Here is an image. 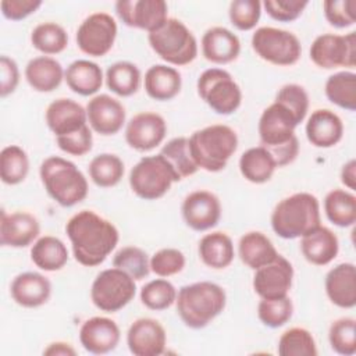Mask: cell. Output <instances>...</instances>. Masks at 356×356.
<instances>
[{
  "instance_id": "obj_1",
  "label": "cell",
  "mask_w": 356,
  "mask_h": 356,
  "mask_svg": "<svg viewBox=\"0 0 356 356\" xmlns=\"http://www.w3.org/2000/svg\"><path fill=\"white\" fill-rule=\"evenodd\" d=\"M75 260L85 267L102 264L118 243L115 225L92 210L74 214L65 225Z\"/></svg>"
},
{
  "instance_id": "obj_2",
  "label": "cell",
  "mask_w": 356,
  "mask_h": 356,
  "mask_svg": "<svg viewBox=\"0 0 356 356\" xmlns=\"http://www.w3.org/2000/svg\"><path fill=\"white\" fill-rule=\"evenodd\" d=\"M298 121L281 103L266 107L259 120V136L263 146L275 160L277 167L291 164L299 153V142L295 135Z\"/></svg>"
},
{
  "instance_id": "obj_3",
  "label": "cell",
  "mask_w": 356,
  "mask_h": 356,
  "mask_svg": "<svg viewBox=\"0 0 356 356\" xmlns=\"http://www.w3.org/2000/svg\"><path fill=\"white\" fill-rule=\"evenodd\" d=\"M175 303L182 323L189 328L200 330L224 310L227 295L218 284L200 281L179 288Z\"/></svg>"
},
{
  "instance_id": "obj_4",
  "label": "cell",
  "mask_w": 356,
  "mask_h": 356,
  "mask_svg": "<svg viewBox=\"0 0 356 356\" xmlns=\"http://www.w3.org/2000/svg\"><path fill=\"white\" fill-rule=\"evenodd\" d=\"M320 224L318 199L307 192L284 197L271 213V228L284 239L300 238Z\"/></svg>"
},
{
  "instance_id": "obj_5",
  "label": "cell",
  "mask_w": 356,
  "mask_h": 356,
  "mask_svg": "<svg viewBox=\"0 0 356 356\" xmlns=\"http://www.w3.org/2000/svg\"><path fill=\"white\" fill-rule=\"evenodd\" d=\"M39 175L47 195L63 207H72L88 196V179L72 161L64 157L44 159Z\"/></svg>"
},
{
  "instance_id": "obj_6",
  "label": "cell",
  "mask_w": 356,
  "mask_h": 356,
  "mask_svg": "<svg viewBox=\"0 0 356 356\" xmlns=\"http://www.w3.org/2000/svg\"><path fill=\"white\" fill-rule=\"evenodd\" d=\"M236 132L224 124H214L195 131L189 136V149L196 165L209 172H218L227 167L236 152Z\"/></svg>"
},
{
  "instance_id": "obj_7",
  "label": "cell",
  "mask_w": 356,
  "mask_h": 356,
  "mask_svg": "<svg viewBox=\"0 0 356 356\" xmlns=\"http://www.w3.org/2000/svg\"><path fill=\"white\" fill-rule=\"evenodd\" d=\"M153 51L171 65H186L197 56V42L189 28L177 18H168L147 35Z\"/></svg>"
},
{
  "instance_id": "obj_8",
  "label": "cell",
  "mask_w": 356,
  "mask_h": 356,
  "mask_svg": "<svg viewBox=\"0 0 356 356\" xmlns=\"http://www.w3.org/2000/svg\"><path fill=\"white\" fill-rule=\"evenodd\" d=\"M177 181L178 178L174 170L160 153L142 157L129 172L132 192L145 200L163 197Z\"/></svg>"
},
{
  "instance_id": "obj_9",
  "label": "cell",
  "mask_w": 356,
  "mask_h": 356,
  "mask_svg": "<svg viewBox=\"0 0 356 356\" xmlns=\"http://www.w3.org/2000/svg\"><path fill=\"white\" fill-rule=\"evenodd\" d=\"M200 99L217 114L229 115L242 103V90L232 75L222 68L203 71L196 83Z\"/></svg>"
},
{
  "instance_id": "obj_10",
  "label": "cell",
  "mask_w": 356,
  "mask_h": 356,
  "mask_svg": "<svg viewBox=\"0 0 356 356\" xmlns=\"http://www.w3.org/2000/svg\"><path fill=\"white\" fill-rule=\"evenodd\" d=\"M135 280L117 267L100 271L90 288L92 303L106 313L121 310L135 298Z\"/></svg>"
},
{
  "instance_id": "obj_11",
  "label": "cell",
  "mask_w": 356,
  "mask_h": 356,
  "mask_svg": "<svg viewBox=\"0 0 356 356\" xmlns=\"http://www.w3.org/2000/svg\"><path fill=\"white\" fill-rule=\"evenodd\" d=\"M252 47L264 61L274 65H293L302 54V44L296 35L274 26H261L252 35Z\"/></svg>"
},
{
  "instance_id": "obj_12",
  "label": "cell",
  "mask_w": 356,
  "mask_h": 356,
  "mask_svg": "<svg viewBox=\"0 0 356 356\" xmlns=\"http://www.w3.org/2000/svg\"><path fill=\"white\" fill-rule=\"evenodd\" d=\"M312 61L324 70L339 67L353 68L356 64V35L323 33L317 36L310 46Z\"/></svg>"
},
{
  "instance_id": "obj_13",
  "label": "cell",
  "mask_w": 356,
  "mask_h": 356,
  "mask_svg": "<svg viewBox=\"0 0 356 356\" xmlns=\"http://www.w3.org/2000/svg\"><path fill=\"white\" fill-rule=\"evenodd\" d=\"M115 38V19L107 13H93L81 22L75 39L82 53L92 57H103L113 49Z\"/></svg>"
},
{
  "instance_id": "obj_14",
  "label": "cell",
  "mask_w": 356,
  "mask_h": 356,
  "mask_svg": "<svg viewBox=\"0 0 356 356\" xmlns=\"http://www.w3.org/2000/svg\"><path fill=\"white\" fill-rule=\"evenodd\" d=\"M115 13L127 26L143 29L149 33L159 29L168 19V7L163 0H118Z\"/></svg>"
},
{
  "instance_id": "obj_15",
  "label": "cell",
  "mask_w": 356,
  "mask_h": 356,
  "mask_svg": "<svg viewBox=\"0 0 356 356\" xmlns=\"http://www.w3.org/2000/svg\"><path fill=\"white\" fill-rule=\"evenodd\" d=\"M293 267L288 259L278 254L271 263L254 270L253 289L261 299L288 296L292 286Z\"/></svg>"
},
{
  "instance_id": "obj_16",
  "label": "cell",
  "mask_w": 356,
  "mask_h": 356,
  "mask_svg": "<svg viewBox=\"0 0 356 356\" xmlns=\"http://www.w3.org/2000/svg\"><path fill=\"white\" fill-rule=\"evenodd\" d=\"M185 224L193 231H207L216 227L221 217L220 199L210 191H193L181 206Z\"/></svg>"
},
{
  "instance_id": "obj_17",
  "label": "cell",
  "mask_w": 356,
  "mask_h": 356,
  "mask_svg": "<svg viewBox=\"0 0 356 356\" xmlns=\"http://www.w3.org/2000/svg\"><path fill=\"white\" fill-rule=\"evenodd\" d=\"M167 134L165 120L152 111L135 114L125 128V140L138 152H149L159 146Z\"/></svg>"
},
{
  "instance_id": "obj_18",
  "label": "cell",
  "mask_w": 356,
  "mask_h": 356,
  "mask_svg": "<svg viewBox=\"0 0 356 356\" xmlns=\"http://www.w3.org/2000/svg\"><path fill=\"white\" fill-rule=\"evenodd\" d=\"M89 127L99 135L110 136L120 132L125 124V107L110 95H96L86 106Z\"/></svg>"
},
{
  "instance_id": "obj_19",
  "label": "cell",
  "mask_w": 356,
  "mask_h": 356,
  "mask_svg": "<svg viewBox=\"0 0 356 356\" xmlns=\"http://www.w3.org/2000/svg\"><path fill=\"white\" fill-rule=\"evenodd\" d=\"M165 343L164 327L150 317L135 320L127 332L128 349L135 356H159L164 353Z\"/></svg>"
},
{
  "instance_id": "obj_20",
  "label": "cell",
  "mask_w": 356,
  "mask_h": 356,
  "mask_svg": "<svg viewBox=\"0 0 356 356\" xmlns=\"http://www.w3.org/2000/svg\"><path fill=\"white\" fill-rule=\"evenodd\" d=\"M120 328L108 317H90L79 328V342L85 350L93 355H106L114 350L120 342Z\"/></svg>"
},
{
  "instance_id": "obj_21",
  "label": "cell",
  "mask_w": 356,
  "mask_h": 356,
  "mask_svg": "<svg viewBox=\"0 0 356 356\" xmlns=\"http://www.w3.org/2000/svg\"><path fill=\"white\" fill-rule=\"evenodd\" d=\"M44 120L56 138L71 135L88 125L86 108L67 97L51 102L46 108Z\"/></svg>"
},
{
  "instance_id": "obj_22",
  "label": "cell",
  "mask_w": 356,
  "mask_h": 356,
  "mask_svg": "<svg viewBox=\"0 0 356 356\" xmlns=\"http://www.w3.org/2000/svg\"><path fill=\"white\" fill-rule=\"evenodd\" d=\"M40 225L38 218L28 211H1L0 243L10 248H25L38 239Z\"/></svg>"
},
{
  "instance_id": "obj_23",
  "label": "cell",
  "mask_w": 356,
  "mask_h": 356,
  "mask_svg": "<svg viewBox=\"0 0 356 356\" xmlns=\"http://www.w3.org/2000/svg\"><path fill=\"white\" fill-rule=\"evenodd\" d=\"M10 293L13 300L22 307H39L49 300L51 282L40 273H21L13 280Z\"/></svg>"
},
{
  "instance_id": "obj_24",
  "label": "cell",
  "mask_w": 356,
  "mask_h": 356,
  "mask_svg": "<svg viewBox=\"0 0 356 356\" xmlns=\"http://www.w3.org/2000/svg\"><path fill=\"white\" fill-rule=\"evenodd\" d=\"M328 299L338 307L352 309L356 305V267L353 263H341L332 267L324 281Z\"/></svg>"
},
{
  "instance_id": "obj_25",
  "label": "cell",
  "mask_w": 356,
  "mask_h": 356,
  "mask_svg": "<svg viewBox=\"0 0 356 356\" xmlns=\"http://www.w3.org/2000/svg\"><path fill=\"white\" fill-rule=\"evenodd\" d=\"M307 140L321 149L335 146L343 135V124L339 115L328 108H318L312 113L306 122Z\"/></svg>"
},
{
  "instance_id": "obj_26",
  "label": "cell",
  "mask_w": 356,
  "mask_h": 356,
  "mask_svg": "<svg viewBox=\"0 0 356 356\" xmlns=\"http://www.w3.org/2000/svg\"><path fill=\"white\" fill-rule=\"evenodd\" d=\"M241 53V40L224 26L207 29L202 38V54L214 64H228L238 58Z\"/></svg>"
},
{
  "instance_id": "obj_27",
  "label": "cell",
  "mask_w": 356,
  "mask_h": 356,
  "mask_svg": "<svg viewBox=\"0 0 356 356\" xmlns=\"http://www.w3.org/2000/svg\"><path fill=\"white\" fill-rule=\"evenodd\" d=\"M300 238L302 254L314 266H327L339 252V241L337 235L321 224Z\"/></svg>"
},
{
  "instance_id": "obj_28",
  "label": "cell",
  "mask_w": 356,
  "mask_h": 356,
  "mask_svg": "<svg viewBox=\"0 0 356 356\" xmlns=\"http://www.w3.org/2000/svg\"><path fill=\"white\" fill-rule=\"evenodd\" d=\"M63 65L50 56H39L28 61L25 67V79L29 86L42 93L57 89L64 79Z\"/></svg>"
},
{
  "instance_id": "obj_29",
  "label": "cell",
  "mask_w": 356,
  "mask_h": 356,
  "mask_svg": "<svg viewBox=\"0 0 356 356\" xmlns=\"http://www.w3.org/2000/svg\"><path fill=\"white\" fill-rule=\"evenodd\" d=\"M181 86V74L174 67L154 64L145 74V90L154 100L167 102L174 99L179 93Z\"/></svg>"
},
{
  "instance_id": "obj_30",
  "label": "cell",
  "mask_w": 356,
  "mask_h": 356,
  "mask_svg": "<svg viewBox=\"0 0 356 356\" xmlns=\"http://www.w3.org/2000/svg\"><path fill=\"white\" fill-rule=\"evenodd\" d=\"M64 79L68 88L81 96H92L103 85V71L99 64L89 60H75L65 72Z\"/></svg>"
},
{
  "instance_id": "obj_31",
  "label": "cell",
  "mask_w": 356,
  "mask_h": 356,
  "mask_svg": "<svg viewBox=\"0 0 356 356\" xmlns=\"http://www.w3.org/2000/svg\"><path fill=\"white\" fill-rule=\"evenodd\" d=\"M238 253L242 263L252 270L271 263L280 254L273 242L259 231H250L241 236Z\"/></svg>"
},
{
  "instance_id": "obj_32",
  "label": "cell",
  "mask_w": 356,
  "mask_h": 356,
  "mask_svg": "<svg viewBox=\"0 0 356 356\" xmlns=\"http://www.w3.org/2000/svg\"><path fill=\"white\" fill-rule=\"evenodd\" d=\"M199 256L207 267L222 270L232 263L235 256L232 239L221 231L206 234L199 242Z\"/></svg>"
},
{
  "instance_id": "obj_33",
  "label": "cell",
  "mask_w": 356,
  "mask_h": 356,
  "mask_svg": "<svg viewBox=\"0 0 356 356\" xmlns=\"http://www.w3.org/2000/svg\"><path fill=\"white\" fill-rule=\"evenodd\" d=\"M31 260L40 270L57 271L67 264L68 250L61 239L44 235L33 242L31 248Z\"/></svg>"
},
{
  "instance_id": "obj_34",
  "label": "cell",
  "mask_w": 356,
  "mask_h": 356,
  "mask_svg": "<svg viewBox=\"0 0 356 356\" xmlns=\"http://www.w3.org/2000/svg\"><path fill=\"white\" fill-rule=\"evenodd\" d=\"M275 168V160L263 146L248 149L239 159V171L242 177L252 184H264L270 181Z\"/></svg>"
},
{
  "instance_id": "obj_35",
  "label": "cell",
  "mask_w": 356,
  "mask_h": 356,
  "mask_svg": "<svg viewBox=\"0 0 356 356\" xmlns=\"http://www.w3.org/2000/svg\"><path fill=\"white\" fill-rule=\"evenodd\" d=\"M324 211L334 225L352 227L356 222V196L343 189H332L325 195Z\"/></svg>"
},
{
  "instance_id": "obj_36",
  "label": "cell",
  "mask_w": 356,
  "mask_h": 356,
  "mask_svg": "<svg viewBox=\"0 0 356 356\" xmlns=\"http://www.w3.org/2000/svg\"><path fill=\"white\" fill-rule=\"evenodd\" d=\"M107 88L121 97L132 96L140 86V71L129 61H117L106 71Z\"/></svg>"
},
{
  "instance_id": "obj_37",
  "label": "cell",
  "mask_w": 356,
  "mask_h": 356,
  "mask_svg": "<svg viewBox=\"0 0 356 356\" xmlns=\"http://www.w3.org/2000/svg\"><path fill=\"white\" fill-rule=\"evenodd\" d=\"M324 92L327 99L335 106L348 111L356 110V74L341 71L328 76Z\"/></svg>"
},
{
  "instance_id": "obj_38",
  "label": "cell",
  "mask_w": 356,
  "mask_h": 356,
  "mask_svg": "<svg viewBox=\"0 0 356 356\" xmlns=\"http://www.w3.org/2000/svg\"><path fill=\"white\" fill-rule=\"evenodd\" d=\"M160 154L171 165L178 181L193 175L199 170V167L196 165L191 154L189 138L178 136L171 139L163 146V149L160 150Z\"/></svg>"
},
{
  "instance_id": "obj_39",
  "label": "cell",
  "mask_w": 356,
  "mask_h": 356,
  "mask_svg": "<svg viewBox=\"0 0 356 356\" xmlns=\"http://www.w3.org/2000/svg\"><path fill=\"white\" fill-rule=\"evenodd\" d=\"M29 172L26 152L18 145L3 147L0 153V178L6 185L21 184Z\"/></svg>"
},
{
  "instance_id": "obj_40",
  "label": "cell",
  "mask_w": 356,
  "mask_h": 356,
  "mask_svg": "<svg viewBox=\"0 0 356 356\" xmlns=\"http://www.w3.org/2000/svg\"><path fill=\"white\" fill-rule=\"evenodd\" d=\"M89 177L100 188L115 186L124 175L122 160L113 153H102L89 163Z\"/></svg>"
},
{
  "instance_id": "obj_41",
  "label": "cell",
  "mask_w": 356,
  "mask_h": 356,
  "mask_svg": "<svg viewBox=\"0 0 356 356\" xmlns=\"http://www.w3.org/2000/svg\"><path fill=\"white\" fill-rule=\"evenodd\" d=\"M32 46L44 56L58 54L68 46V35L65 29L56 22H42L36 25L31 33Z\"/></svg>"
},
{
  "instance_id": "obj_42",
  "label": "cell",
  "mask_w": 356,
  "mask_h": 356,
  "mask_svg": "<svg viewBox=\"0 0 356 356\" xmlns=\"http://www.w3.org/2000/svg\"><path fill=\"white\" fill-rule=\"evenodd\" d=\"M281 356H317V346L312 332L302 327L286 330L278 339Z\"/></svg>"
},
{
  "instance_id": "obj_43",
  "label": "cell",
  "mask_w": 356,
  "mask_h": 356,
  "mask_svg": "<svg viewBox=\"0 0 356 356\" xmlns=\"http://www.w3.org/2000/svg\"><path fill=\"white\" fill-rule=\"evenodd\" d=\"M113 267L125 271L134 280H143L150 273V259L143 249L138 246H125L114 254Z\"/></svg>"
},
{
  "instance_id": "obj_44",
  "label": "cell",
  "mask_w": 356,
  "mask_h": 356,
  "mask_svg": "<svg viewBox=\"0 0 356 356\" xmlns=\"http://www.w3.org/2000/svg\"><path fill=\"white\" fill-rule=\"evenodd\" d=\"M328 341L334 352L343 356L356 353V320L341 317L335 320L328 330Z\"/></svg>"
},
{
  "instance_id": "obj_45",
  "label": "cell",
  "mask_w": 356,
  "mask_h": 356,
  "mask_svg": "<svg viewBox=\"0 0 356 356\" xmlns=\"http://www.w3.org/2000/svg\"><path fill=\"white\" fill-rule=\"evenodd\" d=\"M177 299L175 286L164 278L149 281L140 289V300L150 310H165Z\"/></svg>"
},
{
  "instance_id": "obj_46",
  "label": "cell",
  "mask_w": 356,
  "mask_h": 356,
  "mask_svg": "<svg viewBox=\"0 0 356 356\" xmlns=\"http://www.w3.org/2000/svg\"><path fill=\"white\" fill-rule=\"evenodd\" d=\"M293 313V305L289 296L261 299L257 306L259 320L270 328H278L286 324Z\"/></svg>"
},
{
  "instance_id": "obj_47",
  "label": "cell",
  "mask_w": 356,
  "mask_h": 356,
  "mask_svg": "<svg viewBox=\"0 0 356 356\" xmlns=\"http://www.w3.org/2000/svg\"><path fill=\"white\" fill-rule=\"evenodd\" d=\"M261 15V3L257 0H234L228 8L231 24L239 31L253 29Z\"/></svg>"
},
{
  "instance_id": "obj_48",
  "label": "cell",
  "mask_w": 356,
  "mask_h": 356,
  "mask_svg": "<svg viewBox=\"0 0 356 356\" xmlns=\"http://www.w3.org/2000/svg\"><path fill=\"white\" fill-rule=\"evenodd\" d=\"M275 102L284 104L295 117L298 124L303 122L309 111V96L303 86L298 83L284 85L275 96Z\"/></svg>"
},
{
  "instance_id": "obj_49",
  "label": "cell",
  "mask_w": 356,
  "mask_h": 356,
  "mask_svg": "<svg viewBox=\"0 0 356 356\" xmlns=\"http://www.w3.org/2000/svg\"><path fill=\"white\" fill-rule=\"evenodd\" d=\"M185 267V256L175 248H164L150 257V271L161 278L181 273Z\"/></svg>"
},
{
  "instance_id": "obj_50",
  "label": "cell",
  "mask_w": 356,
  "mask_h": 356,
  "mask_svg": "<svg viewBox=\"0 0 356 356\" xmlns=\"http://www.w3.org/2000/svg\"><path fill=\"white\" fill-rule=\"evenodd\" d=\"M323 10L328 24L335 28H348L356 22L355 0H325Z\"/></svg>"
},
{
  "instance_id": "obj_51",
  "label": "cell",
  "mask_w": 356,
  "mask_h": 356,
  "mask_svg": "<svg viewBox=\"0 0 356 356\" xmlns=\"http://www.w3.org/2000/svg\"><path fill=\"white\" fill-rule=\"evenodd\" d=\"M306 0H266L261 3L266 13L275 21L291 22L298 19L307 7Z\"/></svg>"
},
{
  "instance_id": "obj_52",
  "label": "cell",
  "mask_w": 356,
  "mask_h": 356,
  "mask_svg": "<svg viewBox=\"0 0 356 356\" xmlns=\"http://www.w3.org/2000/svg\"><path fill=\"white\" fill-rule=\"evenodd\" d=\"M56 142H57V146L70 156H76V157L85 156L92 150V145H93L92 128L88 124L71 135L56 138Z\"/></svg>"
},
{
  "instance_id": "obj_53",
  "label": "cell",
  "mask_w": 356,
  "mask_h": 356,
  "mask_svg": "<svg viewBox=\"0 0 356 356\" xmlns=\"http://www.w3.org/2000/svg\"><path fill=\"white\" fill-rule=\"evenodd\" d=\"M0 96L7 97L19 83V70L15 60L8 56L0 57Z\"/></svg>"
},
{
  "instance_id": "obj_54",
  "label": "cell",
  "mask_w": 356,
  "mask_h": 356,
  "mask_svg": "<svg viewBox=\"0 0 356 356\" xmlns=\"http://www.w3.org/2000/svg\"><path fill=\"white\" fill-rule=\"evenodd\" d=\"M42 6L40 0H3L0 3L1 14L11 21H19L33 14Z\"/></svg>"
},
{
  "instance_id": "obj_55",
  "label": "cell",
  "mask_w": 356,
  "mask_h": 356,
  "mask_svg": "<svg viewBox=\"0 0 356 356\" xmlns=\"http://www.w3.org/2000/svg\"><path fill=\"white\" fill-rule=\"evenodd\" d=\"M341 181L350 191L356 188V160L352 159L342 165Z\"/></svg>"
},
{
  "instance_id": "obj_56",
  "label": "cell",
  "mask_w": 356,
  "mask_h": 356,
  "mask_svg": "<svg viewBox=\"0 0 356 356\" xmlns=\"http://www.w3.org/2000/svg\"><path fill=\"white\" fill-rule=\"evenodd\" d=\"M43 355H47V356H75L76 350L67 342H53L43 350Z\"/></svg>"
}]
</instances>
